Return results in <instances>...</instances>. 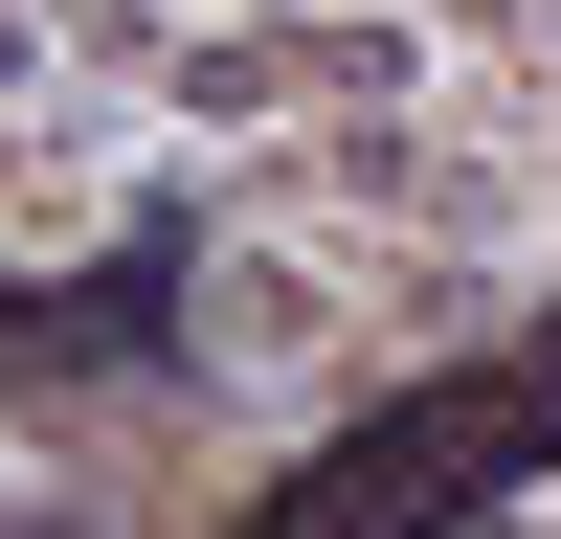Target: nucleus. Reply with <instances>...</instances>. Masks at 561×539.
<instances>
[{"instance_id":"obj_1","label":"nucleus","mask_w":561,"mask_h":539,"mask_svg":"<svg viewBox=\"0 0 561 539\" xmlns=\"http://www.w3.org/2000/svg\"><path fill=\"white\" fill-rule=\"evenodd\" d=\"M517 472H561V337L539 359H472V382L382 404V427L337 449V472H293L248 539H427V517H494Z\"/></svg>"}]
</instances>
